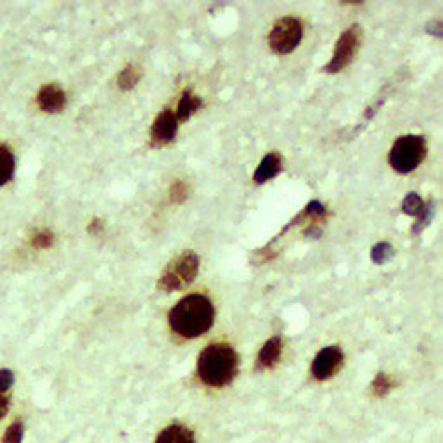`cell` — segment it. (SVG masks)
Instances as JSON below:
<instances>
[{
  "mask_svg": "<svg viewBox=\"0 0 443 443\" xmlns=\"http://www.w3.org/2000/svg\"><path fill=\"white\" fill-rule=\"evenodd\" d=\"M281 355H283V339H281L279 336H274V338H270L269 341L262 346V350H260L258 359H256V369H272V367L279 362Z\"/></svg>",
  "mask_w": 443,
  "mask_h": 443,
  "instance_id": "obj_10",
  "label": "cell"
},
{
  "mask_svg": "<svg viewBox=\"0 0 443 443\" xmlns=\"http://www.w3.org/2000/svg\"><path fill=\"white\" fill-rule=\"evenodd\" d=\"M37 104L46 113H59L66 106V94L56 84L44 85L37 94Z\"/></svg>",
  "mask_w": 443,
  "mask_h": 443,
  "instance_id": "obj_9",
  "label": "cell"
},
{
  "mask_svg": "<svg viewBox=\"0 0 443 443\" xmlns=\"http://www.w3.org/2000/svg\"><path fill=\"white\" fill-rule=\"evenodd\" d=\"M15 384V373L11 369H0V391L8 393Z\"/></svg>",
  "mask_w": 443,
  "mask_h": 443,
  "instance_id": "obj_24",
  "label": "cell"
},
{
  "mask_svg": "<svg viewBox=\"0 0 443 443\" xmlns=\"http://www.w3.org/2000/svg\"><path fill=\"white\" fill-rule=\"evenodd\" d=\"M343 360L345 357L339 346H326L315 355L314 364H312V374L319 381L329 379L341 369Z\"/></svg>",
  "mask_w": 443,
  "mask_h": 443,
  "instance_id": "obj_7",
  "label": "cell"
},
{
  "mask_svg": "<svg viewBox=\"0 0 443 443\" xmlns=\"http://www.w3.org/2000/svg\"><path fill=\"white\" fill-rule=\"evenodd\" d=\"M422 209H424V202H422V199L419 198V194H415V192H408V194L405 196L404 202H402V211H404L405 215L419 216L422 213Z\"/></svg>",
  "mask_w": 443,
  "mask_h": 443,
  "instance_id": "obj_16",
  "label": "cell"
},
{
  "mask_svg": "<svg viewBox=\"0 0 443 443\" xmlns=\"http://www.w3.org/2000/svg\"><path fill=\"white\" fill-rule=\"evenodd\" d=\"M177 130L178 122L175 118V113L171 109H163L151 125V146L163 147L173 142V139L177 137Z\"/></svg>",
  "mask_w": 443,
  "mask_h": 443,
  "instance_id": "obj_8",
  "label": "cell"
},
{
  "mask_svg": "<svg viewBox=\"0 0 443 443\" xmlns=\"http://www.w3.org/2000/svg\"><path fill=\"white\" fill-rule=\"evenodd\" d=\"M16 170L15 153L9 146L0 144V187L12 180Z\"/></svg>",
  "mask_w": 443,
  "mask_h": 443,
  "instance_id": "obj_14",
  "label": "cell"
},
{
  "mask_svg": "<svg viewBox=\"0 0 443 443\" xmlns=\"http://www.w3.org/2000/svg\"><path fill=\"white\" fill-rule=\"evenodd\" d=\"M391 255H393V249H391V245H388V243H377L373 248V252H370V258H373V262L377 263V265L390 260Z\"/></svg>",
  "mask_w": 443,
  "mask_h": 443,
  "instance_id": "obj_19",
  "label": "cell"
},
{
  "mask_svg": "<svg viewBox=\"0 0 443 443\" xmlns=\"http://www.w3.org/2000/svg\"><path fill=\"white\" fill-rule=\"evenodd\" d=\"M102 229H104V222L99 218H94L91 224H88V232H91V234H101Z\"/></svg>",
  "mask_w": 443,
  "mask_h": 443,
  "instance_id": "obj_26",
  "label": "cell"
},
{
  "mask_svg": "<svg viewBox=\"0 0 443 443\" xmlns=\"http://www.w3.org/2000/svg\"><path fill=\"white\" fill-rule=\"evenodd\" d=\"M360 40H362V32H360L359 26L353 25L348 30H345L336 42V49L331 61L326 64V73H339L346 66H350L360 47Z\"/></svg>",
  "mask_w": 443,
  "mask_h": 443,
  "instance_id": "obj_6",
  "label": "cell"
},
{
  "mask_svg": "<svg viewBox=\"0 0 443 443\" xmlns=\"http://www.w3.org/2000/svg\"><path fill=\"white\" fill-rule=\"evenodd\" d=\"M393 386H395L393 379H391L388 374L379 373L376 376V379L373 381V393L376 395V397H384V395H386Z\"/></svg>",
  "mask_w": 443,
  "mask_h": 443,
  "instance_id": "obj_18",
  "label": "cell"
},
{
  "mask_svg": "<svg viewBox=\"0 0 443 443\" xmlns=\"http://www.w3.org/2000/svg\"><path fill=\"white\" fill-rule=\"evenodd\" d=\"M8 411H9V397H8V393L0 391V419L8 414Z\"/></svg>",
  "mask_w": 443,
  "mask_h": 443,
  "instance_id": "obj_25",
  "label": "cell"
},
{
  "mask_svg": "<svg viewBox=\"0 0 443 443\" xmlns=\"http://www.w3.org/2000/svg\"><path fill=\"white\" fill-rule=\"evenodd\" d=\"M426 139L422 135H404L395 140L390 151V167L397 173H411L426 158Z\"/></svg>",
  "mask_w": 443,
  "mask_h": 443,
  "instance_id": "obj_3",
  "label": "cell"
},
{
  "mask_svg": "<svg viewBox=\"0 0 443 443\" xmlns=\"http://www.w3.org/2000/svg\"><path fill=\"white\" fill-rule=\"evenodd\" d=\"M433 206H435V202H431V205L424 206L422 213L417 216V220H415V224L412 225V234L417 236L419 232L424 231V227H428L429 220H431V216H433V209H435Z\"/></svg>",
  "mask_w": 443,
  "mask_h": 443,
  "instance_id": "obj_21",
  "label": "cell"
},
{
  "mask_svg": "<svg viewBox=\"0 0 443 443\" xmlns=\"http://www.w3.org/2000/svg\"><path fill=\"white\" fill-rule=\"evenodd\" d=\"M156 443H196V438L194 433L185 426L171 424L160 433Z\"/></svg>",
  "mask_w": 443,
  "mask_h": 443,
  "instance_id": "obj_12",
  "label": "cell"
},
{
  "mask_svg": "<svg viewBox=\"0 0 443 443\" xmlns=\"http://www.w3.org/2000/svg\"><path fill=\"white\" fill-rule=\"evenodd\" d=\"M303 39V25L293 16L279 19L269 33V46L276 54H290Z\"/></svg>",
  "mask_w": 443,
  "mask_h": 443,
  "instance_id": "obj_5",
  "label": "cell"
},
{
  "mask_svg": "<svg viewBox=\"0 0 443 443\" xmlns=\"http://www.w3.org/2000/svg\"><path fill=\"white\" fill-rule=\"evenodd\" d=\"M139 78L140 71L137 70L135 66H132V64H129V66L123 68L122 73L118 75V87L122 88V91H132L137 85V82H139Z\"/></svg>",
  "mask_w": 443,
  "mask_h": 443,
  "instance_id": "obj_15",
  "label": "cell"
},
{
  "mask_svg": "<svg viewBox=\"0 0 443 443\" xmlns=\"http://www.w3.org/2000/svg\"><path fill=\"white\" fill-rule=\"evenodd\" d=\"M428 33H433L435 37H442L443 35V30H442V23L440 21H435V23H429L428 25Z\"/></svg>",
  "mask_w": 443,
  "mask_h": 443,
  "instance_id": "obj_27",
  "label": "cell"
},
{
  "mask_svg": "<svg viewBox=\"0 0 443 443\" xmlns=\"http://www.w3.org/2000/svg\"><path fill=\"white\" fill-rule=\"evenodd\" d=\"M25 438V424L21 421H15L2 436V443H21Z\"/></svg>",
  "mask_w": 443,
  "mask_h": 443,
  "instance_id": "obj_17",
  "label": "cell"
},
{
  "mask_svg": "<svg viewBox=\"0 0 443 443\" xmlns=\"http://www.w3.org/2000/svg\"><path fill=\"white\" fill-rule=\"evenodd\" d=\"M201 106H202L201 97L194 95L191 91H184L180 94V99H178L175 118H177V122H185V120L191 118V116L201 108Z\"/></svg>",
  "mask_w": 443,
  "mask_h": 443,
  "instance_id": "obj_13",
  "label": "cell"
},
{
  "mask_svg": "<svg viewBox=\"0 0 443 443\" xmlns=\"http://www.w3.org/2000/svg\"><path fill=\"white\" fill-rule=\"evenodd\" d=\"M301 215L308 216V218H314V220H324V218H328V209H326V206L322 205V202L310 201L307 205V208L303 209V213H301Z\"/></svg>",
  "mask_w": 443,
  "mask_h": 443,
  "instance_id": "obj_22",
  "label": "cell"
},
{
  "mask_svg": "<svg viewBox=\"0 0 443 443\" xmlns=\"http://www.w3.org/2000/svg\"><path fill=\"white\" fill-rule=\"evenodd\" d=\"M54 245V234L49 231V229H42L37 234H33L32 238V246L39 249H47Z\"/></svg>",
  "mask_w": 443,
  "mask_h": 443,
  "instance_id": "obj_20",
  "label": "cell"
},
{
  "mask_svg": "<svg viewBox=\"0 0 443 443\" xmlns=\"http://www.w3.org/2000/svg\"><path fill=\"white\" fill-rule=\"evenodd\" d=\"M281 167H283V163H281L279 154L277 153L267 154V156L260 161L258 167H256V171L255 175H253V178H255L256 184H263V182L270 180V178H274L276 175H279Z\"/></svg>",
  "mask_w": 443,
  "mask_h": 443,
  "instance_id": "obj_11",
  "label": "cell"
},
{
  "mask_svg": "<svg viewBox=\"0 0 443 443\" xmlns=\"http://www.w3.org/2000/svg\"><path fill=\"white\" fill-rule=\"evenodd\" d=\"M238 353L227 343L206 346L198 359V374L208 386L222 388L232 383L238 374Z\"/></svg>",
  "mask_w": 443,
  "mask_h": 443,
  "instance_id": "obj_2",
  "label": "cell"
},
{
  "mask_svg": "<svg viewBox=\"0 0 443 443\" xmlns=\"http://www.w3.org/2000/svg\"><path fill=\"white\" fill-rule=\"evenodd\" d=\"M199 272V256L196 253L187 252L175 258L164 269L158 281V288L161 291H178L185 284H191Z\"/></svg>",
  "mask_w": 443,
  "mask_h": 443,
  "instance_id": "obj_4",
  "label": "cell"
},
{
  "mask_svg": "<svg viewBox=\"0 0 443 443\" xmlns=\"http://www.w3.org/2000/svg\"><path fill=\"white\" fill-rule=\"evenodd\" d=\"M215 319L211 300L205 294H187L175 303L168 314L171 331L185 339H194L208 332Z\"/></svg>",
  "mask_w": 443,
  "mask_h": 443,
  "instance_id": "obj_1",
  "label": "cell"
},
{
  "mask_svg": "<svg viewBox=\"0 0 443 443\" xmlns=\"http://www.w3.org/2000/svg\"><path fill=\"white\" fill-rule=\"evenodd\" d=\"M187 185L184 184V182L177 180L173 182V185H171L170 189V199L171 202H175V205H180V202H184L185 199H187Z\"/></svg>",
  "mask_w": 443,
  "mask_h": 443,
  "instance_id": "obj_23",
  "label": "cell"
}]
</instances>
